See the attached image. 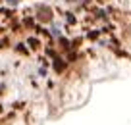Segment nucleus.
<instances>
[{"label":"nucleus","instance_id":"obj_1","mask_svg":"<svg viewBox=\"0 0 131 125\" xmlns=\"http://www.w3.org/2000/svg\"><path fill=\"white\" fill-rule=\"evenodd\" d=\"M37 17L46 23V21L52 19V12H50V8H46V6H41V8H39V12H37Z\"/></svg>","mask_w":131,"mask_h":125},{"label":"nucleus","instance_id":"obj_2","mask_svg":"<svg viewBox=\"0 0 131 125\" xmlns=\"http://www.w3.org/2000/svg\"><path fill=\"white\" fill-rule=\"evenodd\" d=\"M54 67H56V71H62V69H64V64H62V60H56V62H54Z\"/></svg>","mask_w":131,"mask_h":125}]
</instances>
